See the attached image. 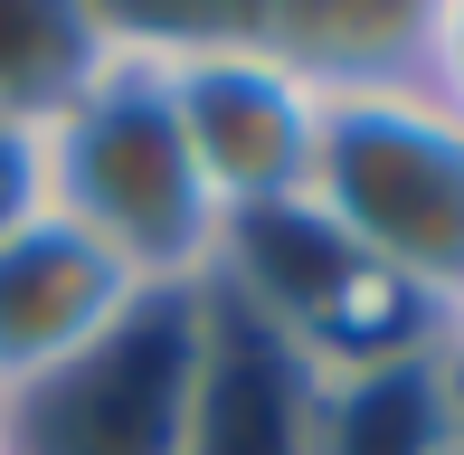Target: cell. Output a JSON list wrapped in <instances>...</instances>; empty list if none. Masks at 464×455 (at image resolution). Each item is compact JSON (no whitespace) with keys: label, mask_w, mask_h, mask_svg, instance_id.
<instances>
[{"label":"cell","mask_w":464,"mask_h":455,"mask_svg":"<svg viewBox=\"0 0 464 455\" xmlns=\"http://www.w3.org/2000/svg\"><path fill=\"white\" fill-rule=\"evenodd\" d=\"M38 171H48V218H67L86 247H104L142 295L218 276L227 218L189 161L171 86H161L152 48L133 38V19H123L114 67L38 133Z\"/></svg>","instance_id":"cell-1"},{"label":"cell","mask_w":464,"mask_h":455,"mask_svg":"<svg viewBox=\"0 0 464 455\" xmlns=\"http://www.w3.org/2000/svg\"><path fill=\"white\" fill-rule=\"evenodd\" d=\"M304 199L408 304L455 323V304H464V123L446 105H427L417 76L323 95Z\"/></svg>","instance_id":"cell-2"},{"label":"cell","mask_w":464,"mask_h":455,"mask_svg":"<svg viewBox=\"0 0 464 455\" xmlns=\"http://www.w3.org/2000/svg\"><path fill=\"white\" fill-rule=\"evenodd\" d=\"M133 38L152 48L171 114L189 133L218 218H256L304 199L313 180V133H323V95L285 67V48L256 29V10H123Z\"/></svg>","instance_id":"cell-3"},{"label":"cell","mask_w":464,"mask_h":455,"mask_svg":"<svg viewBox=\"0 0 464 455\" xmlns=\"http://www.w3.org/2000/svg\"><path fill=\"white\" fill-rule=\"evenodd\" d=\"M208 285H218L227 304H246L276 342H294L313 370H361V361H389V351L446 342V323H436L427 304H408L361 247L332 237V218L313 209V199L227 218L218 276Z\"/></svg>","instance_id":"cell-4"},{"label":"cell","mask_w":464,"mask_h":455,"mask_svg":"<svg viewBox=\"0 0 464 455\" xmlns=\"http://www.w3.org/2000/svg\"><path fill=\"white\" fill-rule=\"evenodd\" d=\"M199 323H208V285L133 295V314L95 351H76L38 389L0 399L10 455H180L189 380H199Z\"/></svg>","instance_id":"cell-5"},{"label":"cell","mask_w":464,"mask_h":455,"mask_svg":"<svg viewBox=\"0 0 464 455\" xmlns=\"http://www.w3.org/2000/svg\"><path fill=\"white\" fill-rule=\"evenodd\" d=\"M180 455H323V370L208 285Z\"/></svg>","instance_id":"cell-6"},{"label":"cell","mask_w":464,"mask_h":455,"mask_svg":"<svg viewBox=\"0 0 464 455\" xmlns=\"http://www.w3.org/2000/svg\"><path fill=\"white\" fill-rule=\"evenodd\" d=\"M142 285L123 276L104 247H86L67 218L38 209L29 228L0 237V399L38 389L48 370H67L76 351H95L133 314Z\"/></svg>","instance_id":"cell-7"},{"label":"cell","mask_w":464,"mask_h":455,"mask_svg":"<svg viewBox=\"0 0 464 455\" xmlns=\"http://www.w3.org/2000/svg\"><path fill=\"white\" fill-rule=\"evenodd\" d=\"M123 10H86V0H0V123L48 133L76 95L114 67Z\"/></svg>","instance_id":"cell-8"},{"label":"cell","mask_w":464,"mask_h":455,"mask_svg":"<svg viewBox=\"0 0 464 455\" xmlns=\"http://www.w3.org/2000/svg\"><path fill=\"white\" fill-rule=\"evenodd\" d=\"M323 455H455L446 342L389 351L361 370H323Z\"/></svg>","instance_id":"cell-9"},{"label":"cell","mask_w":464,"mask_h":455,"mask_svg":"<svg viewBox=\"0 0 464 455\" xmlns=\"http://www.w3.org/2000/svg\"><path fill=\"white\" fill-rule=\"evenodd\" d=\"M256 29L285 48V67L313 95H361V86H408L417 76V0L408 10H351V0L256 10Z\"/></svg>","instance_id":"cell-10"},{"label":"cell","mask_w":464,"mask_h":455,"mask_svg":"<svg viewBox=\"0 0 464 455\" xmlns=\"http://www.w3.org/2000/svg\"><path fill=\"white\" fill-rule=\"evenodd\" d=\"M417 95L464 123V0H417Z\"/></svg>","instance_id":"cell-11"},{"label":"cell","mask_w":464,"mask_h":455,"mask_svg":"<svg viewBox=\"0 0 464 455\" xmlns=\"http://www.w3.org/2000/svg\"><path fill=\"white\" fill-rule=\"evenodd\" d=\"M38 209H48V171H38V133L0 123V237H10V228H29Z\"/></svg>","instance_id":"cell-12"},{"label":"cell","mask_w":464,"mask_h":455,"mask_svg":"<svg viewBox=\"0 0 464 455\" xmlns=\"http://www.w3.org/2000/svg\"><path fill=\"white\" fill-rule=\"evenodd\" d=\"M446 418H455V455H464V342L446 333Z\"/></svg>","instance_id":"cell-13"},{"label":"cell","mask_w":464,"mask_h":455,"mask_svg":"<svg viewBox=\"0 0 464 455\" xmlns=\"http://www.w3.org/2000/svg\"><path fill=\"white\" fill-rule=\"evenodd\" d=\"M446 333H455V342H464V304H455V323H446Z\"/></svg>","instance_id":"cell-14"},{"label":"cell","mask_w":464,"mask_h":455,"mask_svg":"<svg viewBox=\"0 0 464 455\" xmlns=\"http://www.w3.org/2000/svg\"><path fill=\"white\" fill-rule=\"evenodd\" d=\"M0 455H10V427H0Z\"/></svg>","instance_id":"cell-15"}]
</instances>
